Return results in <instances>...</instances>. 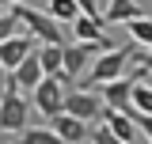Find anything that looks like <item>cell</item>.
<instances>
[{
  "label": "cell",
  "mask_w": 152,
  "mask_h": 144,
  "mask_svg": "<svg viewBox=\"0 0 152 144\" xmlns=\"http://www.w3.org/2000/svg\"><path fill=\"white\" fill-rule=\"evenodd\" d=\"M133 84H137V72H122V76H114V80H103V84H95L99 87V99H103V106H114V110H129V95H133Z\"/></svg>",
  "instance_id": "52a82bcc"
},
{
  "label": "cell",
  "mask_w": 152,
  "mask_h": 144,
  "mask_svg": "<svg viewBox=\"0 0 152 144\" xmlns=\"http://www.w3.org/2000/svg\"><path fill=\"white\" fill-rule=\"evenodd\" d=\"M27 99H23V91L15 87V80L12 76H4V95H0V140H8L12 133L27 125Z\"/></svg>",
  "instance_id": "3957f363"
},
{
  "label": "cell",
  "mask_w": 152,
  "mask_h": 144,
  "mask_svg": "<svg viewBox=\"0 0 152 144\" xmlns=\"http://www.w3.org/2000/svg\"><path fill=\"white\" fill-rule=\"evenodd\" d=\"M110 46L114 42L107 34L95 38V42H80V38H76V46L65 42V46H61V72H57V76H61L65 84H76V80L88 72V65L95 61V53H103V49H110Z\"/></svg>",
  "instance_id": "6da1fadb"
},
{
  "label": "cell",
  "mask_w": 152,
  "mask_h": 144,
  "mask_svg": "<svg viewBox=\"0 0 152 144\" xmlns=\"http://www.w3.org/2000/svg\"><path fill=\"white\" fill-rule=\"evenodd\" d=\"M99 15H103L107 27H114V23H129V19L145 15V12H141V4H137V0H110L107 8H99Z\"/></svg>",
  "instance_id": "7c38bea8"
},
{
  "label": "cell",
  "mask_w": 152,
  "mask_h": 144,
  "mask_svg": "<svg viewBox=\"0 0 152 144\" xmlns=\"http://www.w3.org/2000/svg\"><path fill=\"white\" fill-rule=\"evenodd\" d=\"M8 76H12V80H15V87L23 91V95H27V91L34 87V84L42 80V76H46V72H42V65H38V53L31 49V53L23 57V61H19V65H15L12 72H8Z\"/></svg>",
  "instance_id": "8fae6325"
},
{
  "label": "cell",
  "mask_w": 152,
  "mask_h": 144,
  "mask_svg": "<svg viewBox=\"0 0 152 144\" xmlns=\"http://www.w3.org/2000/svg\"><path fill=\"white\" fill-rule=\"evenodd\" d=\"M46 12H50L57 23H72V15L80 12V4H76V0H50V4H46Z\"/></svg>",
  "instance_id": "e0dca14e"
},
{
  "label": "cell",
  "mask_w": 152,
  "mask_h": 144,
  "mask_svg": "<svg viewBox=\"0 0 152 144\" xmlns=\"http://www.w3.org/2000/svg\"><path fill=\"white\" fill-rule=\"evenodd\" d=\"M31 95H34V110L42 118H53L57 110L65 106V80L61 76H42L31 87Z\"/></svg>",
  "instance_id": "5b68a950"
},
{
  "label": "cell",
  "mask_w": 152,
  "mask_h": 144,
  "mask_svg": "<svg viewBox=\"0 0 152 144\" xmlns=\"http://www.w3.org/2000/svg\"><path fill=\"white\" fill-rule=\"evenodd\" d=\"M46 121H50V129L57 133V140H65V144H80V140H88V121H84V118H72V114L57 110L53 118H46Z\"/></svg>",
  "instance_id": "30bf717a"
},
{
  "label": "cell",
  "mask_w": 152,
  "mask_h": 144,
  "mask_svg": "<svg viewBox=\"0 0 152 144\" xmlns=\"http://www.w3.org/2000/svg\"><path fill=\"white\" fill-rule=\"evenodd\" d=\"M15 31H19V15L12 12V8H8V12L0 15V42H4L8 34H15Z\"/></svg>",
  "instance_id": "d6986e66"
},
{
  "label": "cell",
  "mask_w": 152,
  "mask_h": 144,
  "mask_svg": "<svg viewBox=\"0 0 152 144\" xmlns=\"http://www.w3.org/2000/svg\"><path fill=\"white\" fill-rule=\"evenodd\" d=\"M31 49H34V34H19V31H15V34H8L4 42H0V68L12 72Z\"/></svg>",
  "instance_id": "9c48e42d"
},
{
  "label": "cell",
  "mask_w": 152,
  "mask_h": 144,
  "mask_svg": "<svg viewBox=\"0 0 152 144\" xmlns=\"http://www.w3.org/2000/svg\"><path fill=\"white\" fill-rule=\"evenodd\" d=\"M133 46H118V49H103V53H95V61L88 65V87L95 84H103V80H114V76H122L126 72V61H129Z\"/></svg>",
  "instance_id": "277c9868"
},
{
  "label": "cell",
  "mask_w": 152,
  "mask_h": 144,
  "mask_svg": "<svg viewBox=\"0 0 152 144\" xmlns=\"http://www.w3.org/2000/svg\"><path fill=\"white\" fill-rule=\"evenodd\" d=\"M19 133H23V137H19L23 144H57V133L50 125H23Z\"/></svg>",
  "instance_id": "9a60e30c"
},
{
  "label": "cell",
  "mask_w": 152,
  "mask_h": 144,
  "mask_svg": "<svg viewBox=\"0 0 152 144\" xmlns=\"http://www.w3.org/2000/svg\"><path fill=\"white\" fill-rule=\"evenodd\" d=\"M133 121H137V129H141V137L152 140V114H141V110H137V118H133Z\"/></svg>",
  "instance_id": "ffe728a7"
},
{
  "label": "cell",
  "mask_w": 152,
  "mask_h": 144,
  "mask_svg": "<svg viewBox=\"0 0 152 144\" xmlns=\"http://www.w3.org/2000/svg\"><path fill=\"white\" fill-rule=\"evenodd\" d=\"M4 76H8V72H4V68H0V84H4Z\"/></svg>",
  "instance_id": "603a6c76"
},
{
  "label": "cell",
  "mask_w": 152,
  "mask_h": 144,
  "mask_svg": "<svg viewBox=\"0 0 152 144\" xmlns=\"http://www.w3.org/2000/svg\"><path fill=\"white\" fill-rule=\"evenodd\" d=\"M126 27H129V38H133V46H152V19L137 15V19H129Z\"/></svg>",
  "instance_id": "2e32d148"
},
{
  "label": "cell",
  "mask_w": 152,
  "mask_h": 144,
  "mask_svg": "<svg viewBox=\"0 0 152 144\" xmlns=\"http://www.w3.org/2000/svg\"><path fill=\"white\" fill-rule=\"evenodd\" d=\"M99 118L110 125V133H114V140L118 144H133V140H145L141 137V129H137V121H133L126 110H114V106H103L99 110Z\"/></svg>",
  "instance_id": "ba28073f"
},
{
  "label": "cell",
  "mask_w": 152,
  "mask_h": 144,
  "mask_svg": "<svg viewBox=\"0 0 152 144\" xmlns=\"http://www.w3.org/2000/svg\"><path fill=\"white\" fill-rule=\"evenodd\" d=\"M61 110L72 114V118H84V121H95L99 110H103V99L95 87H65V106Z\"/></svg>",
  "instance_id": "8992f818"
},
{
  "label": "cell",
  "mask_w": 152,
  "mask_h": 144,
  "mask_svg": "<svg viewBox=\"0 0 152 144\" xmlns=\"http://www.w3.org/2000/svg\"><path fill=\"white\" fill-rule=\"evenodd\" d=\"M129 103H133V110H141V114H152V87L148 84H133V95H129Z\"/></svg>",
  "instance_id": "ac0fdd59"
},
{
  "label": "cell",
  "mask_w": 152,
  "mask_h": 144,
  "mask_svg": "<svg viewBox=\"0 0 152 144\" xmlns=\"http://www.w3.org/2000/svg\"><path fill=\"white\" fill-rule=\"evenodd\" d=\"M12 4H19V0H0V8H12Z\"/></svg>",
  "instance_id": "7402d4cb"
},
{
  "label": "cell",
  "mask_w": 152,
  "mask_h": 144,
  "mask_svg": "<svg viewBox=\"0 0 152 144\" xmlns=\"http://www.w3.org/2000/svg\"><path fill=\"white\" fill-rule=\"evenodd\" d=\"M61 46H65V42H61ZM61 46H57V42H42V49H34L46 76H57V72H61Z\"/></svg>",
  "instance_id": "5bb4252c"
},
{
  "label": "cell",
  "mask_w": 152,
  "mask_h": 144,
  "mask_svg": "<svg viewBox=\"0 0 152 144\" xmlns=\"http://www.w3.org/2000/svg\"><path fill=\"white\" fill-rule=\"evenodd\" d=\"M12 12L19 15V27L27 31V34H34V42H65V31H61V23H57L50 12H42V8H31V4H12Z\"/></svg>",
  "instance_id": "7a4b0ae2"
},
{
  "label": "cell",
  "mask_w": 152,
  "mask_h": 144,
  "mask_svg": "<svg viewBox=\"0 0 152 144\" xmlns=\"http://www.w3.org/2000/svg\"><path fill=\"white\" fill-rule=\"evenodd\" d=\"M72 34L80 38V42H95V38L107 34V23H103V15H84V12H76L72 15Z\"/></svg>",
  "instance_id": "4fadbf2b"
},
{
  "label": "cell",
  "mask_w": 152,
  "mask_h": 144,
  "mask_svg": "<svg viewBox=\"0 0 152 144\" xmlns=\"http://www.w3.org/2000/svg\"><path fill=\"white\" fill-rule=\"evenodd\" d=\"M84 15H99V0H76Z\"/></svg>",
  "instance_id": "44dd1931"
}]
</instances>
